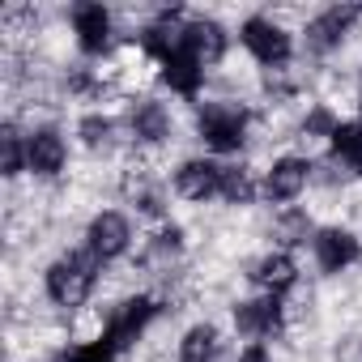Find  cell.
<instances>
[{
  "instance_id": "obj_21",
  "label": "cell",
  "mask_w": 362,
  "mask_h": 362,
  "mask_svg": "<svg viewBox=\"0 0 362 362\" xmlns=\"http://www.w3.org/2000/svg\"><path fill=\"white\" fill-rule=\"evenodd\" d=\"M119 358V349L107 341V337H94V341H86V345H73L60 362H115Z\"/></svg>"
},
{
  "instance_id": "obj_27",
  "label": "cell",
  "mask_w": 362,
  "mask_h": 362,
  "mask_svg": "<svg viewBox=\"0 0 362 362\" xmlns=\"http://www.w3.org/2000/svg\"><path fill=\"white\" fill-rule=\"evenodd\" d=\"M358 107H362V77H358Z\"/></svg>"
},
{
  "instance_id": "obj_10",
  "label": "cell",
  "mask_w": 362,
  "mask_h": 362,
  "mask_svg": "<svg viewBox=\"0 0 362 362\" xmlns=\"http://www.w3.org/2000/svg\"><path fill=\"white\" fill-rule=\"evenodd\" d=\"M307 179H311V162H307V158H294V153H286V158H277V162L264 170V184H260V192H264L269 201L286 205V201H294V197L307 188Z\"/></svg>"
},
{
  "instance_id": "obj_15",
  "label": "cell",
  "mask_w": 362,
  "mask_h": 362,
  "mask_svg": "<svg viewBox=\"0 0 362 362\" xmlns=\"http://www.w3.org/2000/svg\"><path fill=\"white\" fill-rule=\"evenodd\" d=\"M264 294H273V298H281L286 290H294V281H298V264H294V256L290 252H269V256H260L256 264H252V273H247Z\"/></svg>"
},
{
  "instance_id": "obj_16",
  "label": "cell",
  "mask_w": 362,
  "mask_h": 362,
  "mask_svg": "<svg viewBox=\"0 0 362 362\" xmlns=\"http://www.w3.org/2000/svg\"><path fill=\"white\" fill-rule=\"evenodd\" d=\"M128 128H132V136H136L141 145H158V141L170 136V111H166L162 103H153V98H141V103L128 111Z\"/></svg>"
},
{
  "instance_id": "obj_24",
  "label": "cell",
  "mask_w": 362,
  "mask_h": 362,
  "mask_svg": "<svg viewBox=\"0 0 362 362\" xmlns=\"http://www.w3.org/2000/svg\"><path fill=\"white\" fill-rule=\"evenodd\" d=\"M332 128H337V119H332L324 107H315V111L307 115V124H303V132H324V136H332Z\"/></svg>"
},
{
  "instance_id": "obj_13",
  "label": "cell",
  "mask_w": 362,
  "mask_h": 362,
  "mask_svg": "<svg viewBox=\"0 0 362 362\" xmlns=\"http://www.w3.org/2000/svg\"><path fill=\"white\" fill-rule=\"evenodd\" d=\"M311 247H315V264H320V273H345V269L358 264V256H362V243H358L349 230H341V226L320 230V235L311 239Z\"/></svg>"
},
{
  "instance_id": "obj_8",
  "label": "cell",
  "mask_w": 362,
  "mask_h": 362,
  "mask_svg": "<svg viewBox=\"0 0 362 362\" xmlns=\"http://www.w3.org/2000/svg\"><path fill=\"white\" fill-rule=\"evenodd\" d=\"M235 328L243 332V337H252V341H269V337H277L281 328H286V311H281V298H273V294H264V298H252V303H239L235 307Z\"/></svg>"
},
{
  "instance_id": "obj_2",
  "label": "cell",
  "mask_w": 362,
  "mask_h": 362,
  "mask_svg": "<svg viewBox=\"0 0 362 362\" xmlns=\"http://www.w3.org/2000/svg\"><path fill=\"white\" fill-rule=\"evenodd\" d=\"M247 124L252 115L239 103H205L197 115V132L214 153H239L247 141Z\"/></svg>"
},
{
  "instance_id": "obj_25",
  "label": "cell",
  "mask_w": 362,
  "mask_h": 362,
  "mask_svg": "<svg viewBox=\"0 0 362 362\" xmlns=\"http://www.w3.org/2000/svg\"><path fill=\"white\" fill-rule=\"evenodd\" d=\"M281 239L286 243H298V239H307V218H286V226H281Z\"/></svg>"
},
{
  "instance_id": "obj_17",
  "label": "cell",
  "mask_w": 362,
  "mask_h": 362,
  "mask_svg": "<svg viewBox=\"0 0 362 362\" xmlns=\"http://www.w3.org/2000/svg\"><path fill=\"white\" fill-rule=\"evenodd\" d=\"M328 141H332V162H337L345 175H362V119L337 124Z\"/></svg>"
},
{
  "instance_id": "obj_5",
  "label": "cell",
  "mask_w": 362,
  "mask_h": 362,
  "mask_svg": "<svg viewBox=\"0 0 362 362\" xmlns=\"http://www.w3.org/2000/svg\"><path fill=\"white\" fill-rule=\"evenodd\" d=\"M128 243H132V226H128L124 214L103 209V214L90 218V226H86V252L90 256H98L107 264V260H119L128 252Z\"/></svg>"
},
{
  "instance_id": "obj_18",
  "label": "cell",
  "mask_w": 362,
  "mask_h": 362,
  "mask_svg": "<svg viewBox=\"0 0 362 362\" xmlns=\"http://www.w3.org/2000/svg\"><path fill=\"white\" fill-rule=\"evenodd\" d=\"M218 345H222L218 328L214 324H197V328L184 332V341H179V362H214Z\"/></svg>"
},
{
  "instance_id": "obj_14",
  "label": "cell",
  "mask_w": 362,
  "mask_h": 362,
  "mask_svg": "<svg viewBox=\"0 0 362 362\" xmlns=\"http://www.w3.org/2000/svg\"><path fill=\"white\" fill-rule=\"evenodd\" d=\"M73 35L86 56H103L111 47V13L103 5H73Z\"/></svg>"
},
{
  "instance_id": "obj_22",
  "label": "cell",
  "mask_w": 362,
  "mask_h": 362,
  "mask_svg": "<svg viewBox=\"0 0 362 362\" xmlns=\"http://www.w3.org/2000/svg\"><path fill=\"white\" fill-rule=\"evenodd\" d=\"M77 132H81V141H86L90 149H103V145H111V136H115V119H107V115H86V119L77 124Z\"/></svg>"
},
{
  "instance_id": "obj_26",
  "label": "cell",
  "mask_w": 362,
  "mask_h": 362,
  "mask_svg": "<svg viewBox=\"0 0 362 362\" xmlns=\"http://www.w3.org/2000/svg\"><path fill=\"white\" fill-rule=\"evenodd\" d=\"M239 362H273V354H269V345H260V341H252L243 354H239Z\"/></svg>"
},
{
  "instance_id": "obj_6",
  "label": "cell",
  "mask_w": 362,
  "mask_h": 362,
  "mask_svg": "<svg viewBox=\"0 0 362 362\" xmlns=\"http://www.w3.org/2000/svg\"><path fill=\"white\" fill-rule=\"evenodd\" d=\"M358 18H362V9H358V5H332V9H324L320 18H311V22H307V52H315V56L337 52V47L345 43L349 26H354Z\"/></svg>"
},
{
  "instance_id": "obj_12",
  "label": "cell",
  "mask_w": 362,
  "mask_h": 362,
  "mask_svg": "<svg viewBox=\"0 0 362 362\" xmlns=\"http://www.w3.org/2000/svg\"><path fill=\"white\" fill-rule=\"evenodd\" d=\"M158 73H162V81H166L175 94H184V98H197V90H201V81H205V64H201L184 43H175V47L158 60Z\"/></svg>"
},
{
  "instance_id": "obj_23",
  "label": "cell",
  "mask_w": 362,
  "mask_h": 362,
  "mask_svg": "<svg viewBox=\"0 0 362 362\" xmlns=\"http://www.w3.org/2000/svg\"><path fill=\"white\" fill-rule=\"evenodd\" d=\"M179 252H184V230H179V226H166V230L153 235V256L170 260V256H179Z\"/></svg>"
},
{
  "instance_id": "obj_3",
  "label": "cell",
  "mask_w": 362,
  "mask_h": 362,
  "mask_svg": "<svg viewBox=\"0 0 362 362\" xmlns=\"http://www.w3.org/2000/svg\"><path fill=\"white\" fill-rule=\"evenodd\" d=\"M239 43L252 52L256 64H264V69H273V73L286 69L290 56H294V39H290V30L277 26L273 18H247V22L239 26Z\"/></svg>"
},
{
  "instance_id": "obj_19",
  "label": "cell",
  "mask_w": 362,
  "mask_h": 362,
  "mask_svg": "<svg viewBox=\"0 0 362 362\" xmlns=\"http://www.w3.org/2000/svg\"><path fill=\"white\" fill-rule=\"evenodd\" d=\"M222 201L226 205H252L256 201V179L243 166H222Z\"/></svg>"
},
{
  "instance_id": "obj_11",
  "label": "cell",
  "mask_w": 362,
  "mask_h": 362,
  "mask_svg": "<svg viewBox=\"0 0 362 362\" xmlns=\"http://www.w3.org/2000/svg\"><path fill=\"white\" fill-rule=\"evenodd\" d=\"M179 43H184V47L209 69V64H218V60L226 56L230 35H226V26L214 22V18H192V22H184V35H179Z\"/></svg>"
},
{
  "instance_id": "obj_9",
  "label": "cell",
  "mask_w": 362,
  "mask_h": 362,
  "mask_svg": "<svg viewBox=\"0 0 362 362\" xmlns=\"http://www.w3.org/2000/svg\"><path fill=\"white\" fill-rule=\"evenodd\" d=\"M175 192L184 201H214V197H222V166L214 158H188L175 170Z\"/></svg>"
},
{
  "instance_id": "obj_7",
  "label": "cell",
  "mask_w": 362,
  "mask_h": 362,
  "mask_svg": "<svg viewBox=\"0 0 362 362\" xmlns=\"http://www.w3.org/2000/svg\"><path fill=\"white\" fill-rule=\"evenodd\" d=\"M64 162H69V145H64L60 128L43 124V128L26 132V170H30V175L52 179V175L64 170Z\"/></svg>"
},
{
  "instance_id": "obj_20",
  "label": "cell",
  "mask_w": 362,
  "mask_h": 362,
  "mask_svg": "<svg viewBox=\"0 0 362 362\" xmlns=\"http://www.w3.org/2000/svg\"><path fill=\"white\" fill-rule=\"evenodd\" d=\"M0 158H5L0 166H5L9 179L26 170V136L18 132V124H5V128H0Z\"/></svg>"
},
{
  "instance_id": "obj_1",
  "label": "cell",
  "mask_w": 362,
  "mask_h": 362,
  "mask_svg": "<svg viewBox=\"0 0 362 362\" xmlns=\"http://www.w3.org/2000/svg\"><path fill=\"white\" fill-rule=\"evenodd\" d=\"M98 269H103V260L90 256V252H69V256L52 260L47 273H43L47 298H52L56 307H69V311L81 307V303L94 294V286H98Z\"/></svg>"
},
{
  "instance_id": "obj_4",
  "label": "cell",
  "mask_w": 362,
  "mask_h": 362,
  "mask_svg": "<svg viewBox=\"0 0 362 362\" xmlns=\"http://www.w3.org/2000/svg\"><path fill=\"white\" fill-rule=\"evenodd\" d=\"M158 311H162V307H158V298H153V294H132V298H124V303L111 311V320H107V332H103V337L124 354V349H128V345H132V341L153 324V320H158Z\"/></svg>"
}]
</instances>
